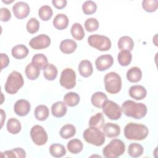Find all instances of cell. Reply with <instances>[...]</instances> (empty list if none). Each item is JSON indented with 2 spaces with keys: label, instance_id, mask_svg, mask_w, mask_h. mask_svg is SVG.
<instances>
[{
  "label": "cell",
  "instance_id": "cell-1",
  "mask_svg": "<svg viewBox=\"0 0 158 158\" xmlns=\"http://www.w3.org/2000/svg\"><path fill=\"white\" fill-rule=\"evenodd\" d=\"M123 113L127 117L135 119H141L147 114V106L142 102H136L132 100H127L121 106Z\"/></svg>",
  "mask_w": 158,
  "mask_h": 158
},
{
  "label": "cell",
  "instance_id": "cell-2",
  "mask_svg": "<svg viewBox=\"0 0 158 158\" xmlns=\"http://www.w3.org/2000/svg\"><path fill=\"white\" fill-rule=\"evenodd\" d=\"M123 133L127 139L141 141L148 136L149 129L145 125L130 122L125 125Z\"/></svg>",
  "mask_w": 158,
  "mask_h": 158
},
{
  "label": "cell",
  "instance_id": "cell-3",
  "mask_svg": "<svg viewBox=\"0 0 158 158\" xmlns=\"http://www.w3.org/2000/svg\"><path fill=\"white\" fill-rule=\"evenodd\" d=\"M23 84L24 80L22 74L17 71H12L6 80L4 89L7 93L14 94L23 86Z\"/></svg>",
  "mask_w": 158,
  "mask_h": 158
},
{
  "label": "cell",
  "instance_id": "cell-4",
  "mask_svg": "<svg viewBox=\"0 0 158 158\" xmlns=\"http://www.w3.org/2000/svg\"><path fill=\"white\" fill-rule=\"evenodd\" d=\"M125 151V143L119 139H114L103 148L102 154L106 158H117L122 156Z\"/></svg>",
  "mask_w": 158,
  "mask_h": 158
},
{
  "label": "cell",
  "instance_id": "cell-5",
  "mask_svg": "<svg viewBox=\"0 0 158 158\" xmlns=\"http://www.w3.org/2000/svg\"><path fill=\"white\" fill-rule=\"evenodd\" d=\"M83 137L86 142L96 146H101L106 141L104 133L100 129L93 127L83 131Z\"/></svg>",
  "mask_w": 158,
  "mask_h": 158
},
{
  "label": "cell",
  "instance_id": "cell-6",
  "mask_svg": "<svg viewBox=\"0 0 158 158\" xmlns=\"http://www.w3.org/2000/svg\"><path fill=\"white\" fill-rule=\"evenodd\" d=\"M104 86L106 91L110 94H117L122 88V79L120 76L115 72L106 74L104 78Z\"/></svg>",
  "mask_w": 158,
  "mask_h": 158
},
{
  "label": "cell",
  "instance_id": "cell-7",
  "mask_svg": "<svg viewBox=\"0 0 158 158\" xmlns=\"http://www.w3.org/2000/svg\"><path fill=\"white\" fill-rule=\"evenodd\" d=\"M88 44L101 51H106L111 48V41L106 36L98 34L91 35L87 40Z\"/></svg>",
  "mask_w": 158,
  "mask_h": 158
},
{
  "label": "cell",
  "instance_id": "cell-8",
  "mask_svg": "<svg viewBox=\"0 0 158 158\" xmlns=\"http://www.w3.org/2000/svg\"><path fill=\"white\" fill-rule=\"evenodd\" d=\"M103 113L110 120H116L122 116V109L120 106L111 100H106L102 106Z\"/></svg>",
  "mask_w": 158,
  "mask_h": 158
},
{
  "label": "cell",
  "instance_id": "cell-9",
  "mask_svg": "<svg viewBox=\"0 0 158 158\" xmlns=\"http://www.w3.org/2000/svg\"><path fill=\"white\" fill-rule=\"evenodd\" d=\"M60 85L67 89H70L76 85V73L71 68L64 69L60 74L59 79Z\"/></svg>",
  "mask_w": 158,
  "mask_h": 158
},
{
  "label": "cell",
  "instance_id": "cell-10",
  "mask_svg": "<svg viewBox=\"0 0 158 158\" xmlns=\"http://www.w3.org/2000/svg\"><path fill=\"white\" fill-rule=\"evenodd\" d=\"M30 136L33 142L37 146H43L48 141V134L44 128L39 125H35L31 128Z\"/></svg>",
  "mask_w": 158,
  "mask_h": 158
},
{
  "label": "cell",
  "instance_id": "cell-11",
  "mask_svg": "<svg viewBox=\"0 0 158 158\" xmlns=\"http://www.w3.org/2000/svg\"><path fill=\"white\" fill-rule=\"evenodd\" d=\"M51 44V38L45 34H40L32 38L29 41L30 46L36 50L47 48Z\"/></svg>",
  "mask_w": 158,
  "mask_h": 158
},
{
  "label": "cell",
  "instance_id": "cell-12",
  "mask_svg": "<svg viewBox=\"0 0 158 158\" xmlns=\"http://www.w3.org/2000/svg\"><path fill=\"white\" fill-rule=\"evenodd\" d=\"M12 12L16 18L23 19L28 17L30 12L29 5L23 1L16 2L12 7Z\"/></svg>",
  "mask_w": 158,
  "mask_h": 158
},
{
  "label": "cell",
  "instance_id": "cell-13",
  "mask_svg": "<svg viewBox=\"0 0 158 158\" xmlns=\"http://www.w3.org/2000/svg\"><path fill=\"white\" fill-rule=\"evenodd\" d=\"M114 64L113 57L110 54H104L98 57L95 60L96 67L98 70L102 72L107 70Z\"/></svg>",
  "mask_w": 158,
  "mask_h": 158
},
{
  "label": "cell",
  "instance_id": "cell-14",
  "mask_svg": "<svg viewBox=\"0 0 158 158\" xmlns=\"http://www.w3.org/2000/svg\"><path fill=\"white\" fill-rule=\"evenodd\" d=\"M31 105L28 101L26 99H19L14 105V111L19 116L24 117L30 111Z\"/></svg>",
  "mask_w": 158,
  "mask_h": 158
},
{
  "label": "cell",
  "instance_id": "cell-15",
  "mask_svg": "<svg viewBox=\"0 0 158 158\" xmlns=\"http://www.w3.org/2000/svg\"><path fill=\"white\" fill-rule=\"evenodd\" d=\"M130 96L136 100H141L147 95L146 89L142 85H136L131 86L128 91Z\"/></svg>",
  "mask_w": 158,
  "mask_h": 158
},
{
  "label": "cell",
  "instance_id": "cell-16",
  "mask_svg": "<svg viewBox=\"0 0 158 158\" xmlns=\"http://www.w3.org/2000/svg\"><path fill=\"white\" fill-rule=\"evenodd\" d=\"M102 129L105 136L110 138L117 137L120 133V126L112 122H108L104 124Z\"/></svg>",
  "mask_w": 158,
  "mask_h": 158
},
{
  "label": "cell",
  "instance_id": "cell-17",
  "mask_svg": "<svg viewBox=\"0 0 158 158\" xmlns=\"http://www.w3.org/2000/svg\"><path fill=\"white\" fill-rule=\"evenodd\" d=\"M78 70L80 75L85 78L90 77L93 72L92 64L88 60H82L78 65Z\"/></svg>",
  "mask_w": 158,
  "mask_h": 158
},
{
  "label": "cell",
  "instance_id": "cell-18",
  "mask_svg": "<svg viewBox=\"0 0 158 158\" xmlns=\"http://www.w3.org/2000/svg\"><path fill=\"white\" fill-rule=\"evenodd\" d=\"M67 111L66 104L63 101H57L51 106V114L55 117L60 118L64 117Z\"/></svg>",
  "mask_w": 158,
  "mask_h": 158
},
{
  "label": "cell",
  "instance_id": "cell-19",
  "mask_svg": "<svg viewBox=\"0 0 158 158\" xmlns=\"http://www.w3.org/2000/svg\"><path fill=\"white\" fill-rule=\"evenodd\" d=\"M69 23L68 17L64 14H57L53 19L52 23L54 27L59 30H62L67 28Z\"/></svg>",
  "mask_w": 158,
  "mask_h": 158
},
{
  "label": "cell",
  "instance_id": "cell-20",
  "mask_svg": "<svg viewBox=\"0 0 158 158\" xmlns=\"http://www.w3.org/2000/svg\"><path fill=\"white\" fill-rule=\"evenodd\" d=\"M59 48L63 53L69 54L73 53L76 50L77 44L72 39H65L60 42Z\"/></svg>",
  "mask_w": 158,
  "mask_h": 158
},
{
  "label": "cell",
  "instance_id": "cell-21",
  "mask_svg": "<svg viewBox=\"0 0 158 158\" xmlns=\"http://www.w3.org/2000/svg\"><path fill=\"white\" fill-rule=\"evenodd\" d=\"M29 52L28 48L23 44H17L12 49V56L16 59H22L25 58Z\"/></svg>",
  "mask_w": 158,
  "mask_h": 158
},
{
  "label": "cell",
  "instance_id": "cell-22",
  "mask_svg": "<svg viewBox=\"0 0 158 158\" xmlns=\"http://www.w3.org/2000/svg\"><path fill=\"white\" fill-rule=\"evenodd\" d=\"M142 78V72L138 67H132L127 72V78L131 83H137Z\"/></svg>",
  "mask_w": 158,
  "mask_h": 158
},
{
  "label": "cell",
  "instance_id": "cell-23",
  "mask_svg": "<svg viewBox=\"0 0 158 158\" xmlns=\"http://www.w3.org/2000/svg\"><path fill=\"white\" fill-rule=\"evenodd\" d=\"M117 46L120 50L132 51L134 47V41L133 39L128 36H123L118 41Z\"/></svg>",
  "mask_w": 158,
  "mask_h": 158
},
{
  "label": "cell",
  "instance_id": "cell-24",
  "mask_svg": "<svg viewBox=\"0 0 158 158\" xmlns=\"http://www.w3.org/2000/svg\"><path fill=\"white\" fill-rule=\"evenodd\" d=\"M31 63L36 66L40 70H44L48 64V60L44 54L38 53L33 56Z\"/></svg>",
  "mask_w": 158,
  "mask_h": 158
},
{
  "label": "cell",
  "instance_id": "cell-25",
  "mask_svg": "<svg viewBox=\"0 0 158 158\" xmlns=\"http://www.w3.org/2000/svg\"><path fill=\"white\" fill-rule=\"evenodd\" d=\"M107 100V96L101 91H97L91 96V101L93 106L97 108H102L104 102Z\"/></svg>",
  "mask_w": 158,
  "mask_h": 158
},
{
  "label": "cell",
  "instance_id": "cell-26",
  "mask_svg": "<svg viewBox=\"0 0 158 158\" xmlns=\"http://www.w3.org/2000/svg\"><path fill=\"white\" fill-rule=\"evenodd\" d=\"M6 128L8 132L12 135H16L21 131L22 126L20 121L18 119L12 117L7 120Z\"/></svg>",
  "mask_w": 158,
  "mask_h": 158
},
{
  "label": "cell",
  "instance_id": "cell-27",
  "mask_svg": "<svg viewBox=\"0 0 158 158\" xmlns=\"http://www.w3.org/2000/svg\"><path fill=\"white\" fill-rule=\"evenodd\" d=\"M49 110L48 107L43 104L38 105L36 107L34 111V115L36 120L39 121H44L46 120L49 116Z\"/></svg>",
  "mask_w": 158,
  "mask_h": 158
},
{
  "label": "cell",
  "instance_id": "cell-28",
  "mask_svg": "<svg viewBox=\"0 0 158 158\" xmlns=\"http://www.w3.org/2000/svg\"><path fill=\"white\" fill-rule=\"evenodd\" d=\"M67 148L70 153L77 154L83 150V144L82 141L78 139H72L68 142Z\"/></svg>",
  "mask_w": 158,
  "mask_h": 158
},
{
  "label": "cell",
  "instance_id": "cell-29",
  "mask_svg": "<svg viewBox=\"0 0 158 158\" xmlns=\"http://www.w3.org/2000/svg\"><path fill=\"white\" fill-rule=\"evenodd\" d=\"M104 122L103 114L101 112H98L90 117L88 125L89 127H95L101 130L104 125Z\"/></svg>",
  "mask_w": 158,
  "mask_h": 158
},
{
  "label": "cell",
  "instance_id": "cell-30",
  "mask_svg": "<svg viewBox=\"0 0 158 158\" xmlns=\"http://www.w3.org/2000/svg\"><path fill=\"white\" fill-rule=\"evenodd\" d=\"M64 102L69 107H74L78 104L80 101V96L75 92H69L64 96Z\"/></svg>",
  "mask_w": 158,
  "mask_h": 158
},
{
  "label": "cell",
  "instance_id": "cell-31",
  "mask_svg": "<svg viewBox=\"0 0 158 158\" xmlns=\"http://www.w3.org/2000/svg\"><path fill=\"white\" fill-rule=\"evenodd\" d=\"M132 60V54L130 51L121 50L117 56L118 64L123 67L128 65Z\"/></svg>",
  "mask_w": 158,
  "mask_h": 158
},
{
  "label": "cell",
  "instance_id": "cell-32",
  "mask_svg": "<svg viewBox=\"0 0 158 158\" xmlns=\"http://www.w3.org/2000/svg\"><path fill=\"white\" fill-rule=\"evenodd\" d=\"M76 133V128L72 124H65L64 125L60 130L59 134L61 138L63 139H69L73 137Z\"/></svg>",
  "mask_w": 158,
  "mask_h": 158
},
{
  "label": "cell",
  "instance_id": "cell-33",
  "mask_svg": "<svg viewBox=\"0 0 158 158\" xmlns=\"http://www.w3.org/2000/svg\"><path fill=\"white\" fill-rule=\"evenodd\" d=\"M49 153L54 157H61L66 154V149L61 144L54 143L49 147Z\"/></svg>",
  "mask_w": 158,
  "mask_h": 158
},
{
  "label": "cell",
  "instance_id": "cell-34",
  "mask_svg": "<svg viewBox=\"0 0 158 158\" xmlns=\"http://www.w3.org/2000/svg\"><path fill=\"white\" fill-rule=\"evenodd\" d=\"M25 73L27 77L30 80L37 79L40 73V70L31 62L29 63L25 67Z\"/></svg>",
  "mask_w": 158,
  "mask_h": 158
},
{
  "label": "cell",
  "instance_id": "cell-35",
  "mask_svg": "<svg viewBox=\"0 0 158 158\" xmlns=\"http://www.w3.org/2000/svg\"><path fill=\"white\" fill-rule=\"evenodd\" d=\"M70 33L72 37L78 41L83 40L85 36V31L82 25L79 23H75L72 25Z\"/></svg>",
  "mask_w": 158,
  "mask_h": 158
},
{
  "label": "cell",
  "instance_id": "cell-36",
  "mask_svg": "<svg viewBox=\"0 0 158 158\" xmlns=\"http://www.w3.org/2000/svg\"><path fill=\"white\" fill-rule=\"evenodd\" d=\"M57 73L58 71L57 67L52 64H48L43 70L44 77L45 79L49 81H52L55 80L57 76Z\"/></svg>",
  "mask_w": 158,
  "mask_h": 158
},
{
  "label": "cell",
  "instance_id": "cell-37",
  "mask_svg": "<svg viewBox=\"0 0 158 158\" xmlns=\"http://www.w3.org/2000/svg\"><path fill=\"white\" fill-rule=\"evenodd\" d=\"M144 152V148L139 143H131L128 148V154L132 157H140Z\"/></svg>",
  "mask_w": 158,
  "mask_h": 158
},
{
  "label": "cell",
  "instance_id": "cell-38",
  "mask_svg": "<svg viewBox=\"0 0 158 158\" xmlns=\"http://www.w3.org/2000/svg\"><path fill=\"white\" fill-rule=\"evenodd\" d=\"M53 14L52 8L48 5L42 6L38 10V15L43 21H48L52 17Z\"/></svg>",
  "mask_w": 158,
  "mask_h": 158
},
{
  "label": "cell",
  "instance_id": "cell-39",
  "mask_svg": "<svg viewBox=\"0 0 158 158\" xmlns=\"http://www.w3.org/2000/svg\"><path fill=\"white\" fill-rule=\"evenodd\" d=\"M26 28L27 31L30 34H34L38 31L40 28L39 21L34 17L30 18L26 25Z\"/></svg>",
  "mask_w": 158,
  "mask_h": 158
},
{
  "label": "cell",
  "instance_id": "cell-40",
  "mask_svg": "<svg viewBox=\"0 0 158 158\" xmlns=\"http://www.w3.org/2000/svg\"><path fill=\"white\" fill-rule=\"evenodd\" d=\"M97 4L93 1H86L82 5L83 12L86 15H91L96 12Z\"/></svg>",
  "mask_w": 158,
  "mask_h": 158
},
{
  "label": "cell",
  "instance_id": "cell-41",
  "mask_svg": "<svg viewBox=\"0 0 158 158\" xmlns=\"http://www.w3.org/2000/svg\"><path fill=\"white\" fill-rule=\"evenodd\" d=\"M85 28L88 32H93L96 31L99 26V23L96 18H88L85 22Z\"/></svg>",
  "mask_w": 158,
  "mask_h": 158
},
{
  "label": "cell",
  "instance_id": "cell-42",
  "mask_svg": "<svg viewBox=\"0 0 158 158\" xmlns=\"http://www.w3.org/2000/svg\"><path fill=\"white\" fill-rule=\"evenodd\" d=\"M158 7L157 0H144L142 2L143 9L148 12H155Z\"/></svg>",
  "mask_w": 158,
  "mask_h": 158
},
{
  "label": "cell",
  "instance_id": "cell-43",
  "mask_svg": "<svg viewBox=\"0 0 158 158\" xmlns=\"http://www.w3.org/2000/svg\"><path fill=\"white\" fill-rule=\"evenodd\" d=\"M1 20L2 22H8L11 18V12L9 9L6 7H1L0 9Z\"/></svg>",
  "mask_w": 158,
  "mask_h": 158
},
{
  "label": "cell",
  "instance_id": "cell-44",
  "mask_svg": "<svg viewBox=\"0 0 158 158\" xmlns=\"http://www.w3.org/2000/svg\"><path fill=\"white\" fill-rule=\"evenodd\" d=\"M0 59H1V70H2L9 65L10 60L8 56L5 53L0 54Z\"/></svg>",
  "mask_w": 158,
  "mask_h": 158
},
{
  "label": "cell",
  "instance_id": "cell-45",
  "mask_svg": "<svg viewBox=\"0 0 158 158\" xmlns=\"http://www.w3.org/2000/svg\"><path fill=\"white\" fill-rule=\"evenodd\" d=\"M53 6L57 9H62L67 6V1L66 0H52Z\"/></svg>",
  "mask_w": 158,
  "mask_h": 158
},
{
  "label": "cell",
  "instance_id": "cell-46",
  "mask_svg": "<svg viewBox=\"0 0 158 158\" xmlns=\"http://www.w3.org/2000/svg\"><path fill=\"white\" fill-rule=\"evenodd\" d=\"M16 157L25 158L26 157V152L25 150L21 148H16L12 149Z\"/></svg>",
  "mask_w": 158,
  "mask_h": 158
},
{
  "label": "cell",
  "instance_id": "cell-47",
  "mask_svg": "<svg viewBox=\"0 0 158 158\" xmlns=\"http://www.w3.org/2000/svg\"><path fill=\"white\" fill-rule=\"evenodd\" d=\"M1 127L2 128V126H3V124H4V120L6 119V113L4 111L3 109H1Z\"/></svg>",
  "mask_w": 158,
  "mask_h": 158
},
{
  "label": "cell",
  "instance_id": "cell-48",
  "mask_svg": "<svg viewBox=\"0 0 158 158\" xmlns=\"http://www.w3.org/2000/svg\"><path fill=\"white\" fill-rule=\"evenodd\" d=\"M2 1L4 3H5V4H10V3H12V2H14L13 0H12V1H4V0H2Z\"/></svg>",
  "mask_w": 158,
  "mask_h": 158
}]
</instances>
